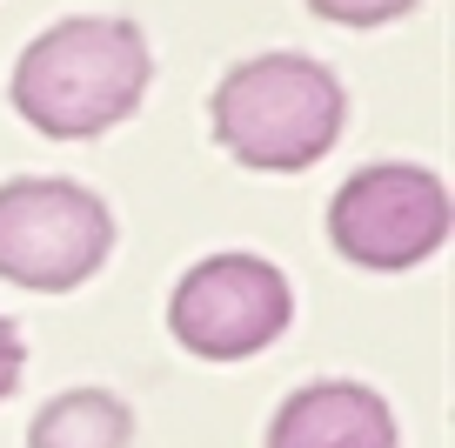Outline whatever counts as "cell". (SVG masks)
Segmentation results:
<instances>
[{
  "mask_svg": "<svg viewBox=\"0 0 455 448\" xmlns=\"http://www.w3.org/2000/svg\"><path fill=\"white\" fill-rule=\"evenodd\" d=\"M148 74H155V60H148L134 20L81 14L47 28L14 60V108L28 127L54 140H94L141 108Z\"/></svg>",
  "mask_w": 455,
  "mask_h": 448,
  "instance_id": "6da1fadb",
  "label": "cell"
},
{
  "mask_svg": "<svg viewBox=\"0 0 455 448\" xmlns=\"http://www.w3.org/2000/svg\"><path fill=\"white\" fill-rule=\"evenodd\" d=\"M341 121H348V94L308 54L242 60L214 87V140L242 168H261V174L315 168L341 140Z\"/></svg>",
  "mask_w": 455,
  "mask_h": 448,
  "instance_id": "7a4b0ae2",
  "label": "cell"
},
{
  "mask_svg": "<svg viewBox=\"0 0 455 448\" xmlns=\"http://www.w3.org/2000/svg\"><path fill=\"white\" fill-rule=\"evenodd\" d=\"M114 214L81 181H7L0 188V281L34 294H68L108 261Z\"/></svg>",
  "mask_w": 455,
  "mask_h": 448,
  "instance_id": "3957f363",
  "label": "cell"
},
{
  "mask_svg": "<svg viewBox=\"0 0 455 448\" xmlns=\"http://www.w3.org/2000/svg\"><path fill=\"white\" fill-rule=\"evenodd\" d=\"M328 241L355 268L395 275L449 241V188L415 161H382L335 188L328 201Z\"/></svg>",
  "mask_w": 455,
  "mask_h": 448,
  "instance_id": "277c9868",
  "label": "cell"
},
{
  "mask_svg": "<svg viewBox=\"0 0 455 448\" xmlns=\"http://www.w3.org/2000/svg\"><path fill=\"white\" fill-rule=\"evenodd\" d=\"M288 322H295V294H288L282 268L261 254H214V261L188 268L168 301L174 341L201 362L261 355L268 341L288 335Z\"/></svg>",
  "mask_w": 455,
  "mask_h": 448,
  "instance_id": "5b68a950",
  "label": "cell"
},
{
  "mask_svg": "<svg viewBox=\"0 0 455 448\" xmlns=\"http://www.w3.org/2000/svg\"><path fill=\"white\" fill-rule=\"evenodd\" d=\"M268 448H395V415L362 381H315L275 408Z\"/></svg>",
  "mask_w": 455,
  "mask_h": 448,
  "instance_id": "8992f818",
  "label": "cell"
},
{
  "mask_svg": "<svg viewBox=\"0 0 455 448\" xmlns=\"http://www.w3.org/2000/svg\"><path fill=\"white\" fill-rule=\"evenodd\" d=\"M134 442V415L121 395L108 388H68L34 415L28 448H128Z\"/></svg>",
  "mask_w": 455,
  "mask_h": 448,
  "instance_id": "52a82bcc",
  "label": "cell"
},
{
  "mask_svg": "<svg viewBox=\"0 0 455 448\" xmlns=\"http://www.w3.org/2000/svg\"><path fill=\"white\" fill-rule=\"evenodd\" d=\"M308 7L335 28H382V20H402L415 0H308Z\"/></svg>",
  "mask_w": 455,
  "mask_h": 448,
  "instance_id": "ba28073f",
  "label": "cell"
},
{
  "mask_svg": "<svg viewBox=\"0 0 455 448\" xmlns=\"http://www.w3.org/2000/svg\"><path fill=\"white\" fill-rule=\"evenodd\" d=\"M14 381H20V328L0 315V402L14 395Z\"/></svg>",
  "mask_w": 455,
  "mask_h": 448,
  "instance_id": "9c48e42d",
  "label": "cell"
}]
</instances>
